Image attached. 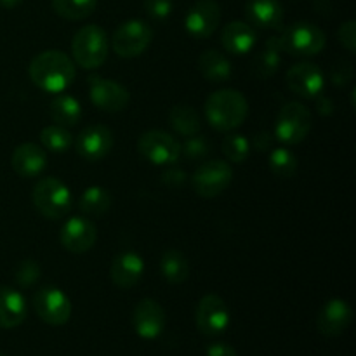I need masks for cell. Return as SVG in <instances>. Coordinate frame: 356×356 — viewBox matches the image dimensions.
Returning <instances> with one entry per match:
<instances>
[{"label":"cell","mask_w":356,"mask_h":356,"mask_svg":"<svg viewBox=\"0 0 356 356\" xmlns=\"http://www.w3.org/2000/svg\"><path fill=\"white\" fill-rule=\"evenodd\" d=\"M28 73L38 89L49 94H61L75 80L76 66L68 54L52 49L35 56L28 66Z\"/></svg>","instance_id":"cell-1"},{"label":"cell","mask_w":356,"mask_h":356,"mask_svg":"<svg viewBox=\"0 0 356 356\" xmlns=\"http://www.w3.org/2000/svg\"><path fill=\"white\" fill-rule=\"evenodd\" d=\"M205 118L214 129L232 132L245 122L249 103L236 89H221L212 92L205 101Z\"/></svg>","instance_id":"cell-2"},{"label":"cell","mask_w":356,"mask_h":356,"mask_svg":"<svg viewBox=\"0 0 356 356\" xmlns=\"http://www.w3.org/2000/svg\"><path fill=\"white\" fill-rule=\"evenodd\" d=\"M110 42L106 31L97 24H86L72 40V54L75 65L86 70H96L108 59Z\"/></svg>","instance_id":"cell-3"},{"label":"cell","mask_w":356,"mask_h":356,"mask_svg":"<svg viewBox=\"0 0 356 356\" xmlns=\"http://www.w3.org/2000/svg\"><path fill=\"white\" fill-rule=\"evenodd\" d=\"M35 209L47 219H61L72 211L73 198L70 188L58 177H42L31 191Z\"/></svg>","instance_id":"cell-4"},{"label":"cell","mask_w":356,"mask_h":356,"mask_svg":"<svg viewBox=\"0 0 356 356\" xmlns=\"http://www.w3.org/2000/svg\"><path fill=\"white\" fill-rule=\"evenodd\" d=\"M284 52L292 56H316L325 49L327 37L323 30L309 21H298L278 35Z\"/></svg>","instance_id":"cell-5"},{"label":"cell","mask_w":356,"mask_h":356,"mask_svg":"<svg viewBox=\"0 0 356 356\" xmlns=\"http://www.w3.org/2000/svg\"><path fill=\"white\" fill-rule=\"evenodd\" d=\"M312 125V111L305 104L298 103V101H291V103L282 106L277 122H275L273 136L275 139H278V141L287 146L299 145V143L308 138Z\"/></svg>","instance_id":"cell-6"},{"label":"cell","mask_w":356,"mask_h":356,"mask_svg":"<svg viewBox=\"0 0 356 356\" xmlns=\"http://www.w3.org/2000/svg\"><path fill=\"white\" fill-rule=\"evenodd\" d=\"M152 40L153 30L146 21L129 19L115 30L111 37V47L117 52V56L131 59L141 56L149 47Z\"/></svg>","instance_id":"cell-7"},{"label":"cell","mask_w":356,"mask_h":356,"mask_svg":"<svg viewBox=\"0 0 356 356\" xmlns=\"http://www.w3.org/2000/svg\"><path fill=\"white\" fill-rule=\"evenodd\" d=\"M138 149L143 159L159 167L172 165L181 156V143L172 134L159 129L143 132L138 141Z\"/></svg>","instance_id":"cell-8"},{"label":"cell","mask_w":356,"mask_h":356,"mask_svg":"<svg viewBox=\"0 0 356 356\" xmlns=\"http://www.w3.org/2000/svg\"><path fill=\"white\" fill-rule=\"evenodd\" d=\"M195 322L200 334L207 337L221 336L232 323V313L225 299L218 294H207L198 301Z\"/></svg>","instance_id":"cell-9"},{"label":"cell","mask_w":356,"mask_h":356,"mask_svg":"<svg viewBox=\"0 0 356 356\" xmlns=\"http://www.w3.org/2000/svg\"><path fill=\"white\" fill-rule=\"evenodd\" d=\"M33 309L42 322L52 327H61L68 323L72 316V301L58 287H42L33 296Z\"/></svg>","instance_id":"cell-10"},{"label":"cell","mask_w":356,"mask_h":356,"mask_svg":"<svg viewBox=\"0 0 356 356\" xmlns=\"http://www.w3.org/2000/svg\"><path fill=\"white\" fill-rule=\"evenodd\" d=\"M233 181V169L225 160H211L198 167L191 176V186L197 195L214 198L221 195Z\"/></svg>","instance_id":"cell-11"},{"label":"cell","mask_w":356,"mask_h":356,"mask_svg":"<svg viewBox=\"0 0 356 356\" xmlns=\"http://www.w3.org/2000/svg\"><path fill=\"white\" fill-rule=\"evenodd\" d=\"M87 89H89L90 103L110 113L125 110L131 101V94L122 83L111 79H103L99 75H90L87 79Z\"/></svg>","instance_id":"cell-12"},{"label":"cell","mask_w":356,"mask_h":356,"mask_svg":"<svg viewBox=\"0 0 356 356\" xmlns=\"http://www.w3.org/2000/svg\"><path fill=\"white\" fill-rule=\"evenodd\" d=\"M285 79H287L285 82L289 89L305 99H315L323 92V87H325V75L320 66L308 61L292 65L287 70Z\"/></svg>","instance_id":"cell-13"},{"label":"cell","mask_w":356,"mask_h":356,"mask_svg":"<svg viewBox=\"0 0 356 356\" xmlns=\"http://www.w3.org/2000/svg\"><path fill=\"white\" fill-rule=\"evenodd\" d=\"M221 23V7L216 0H197L184 16V28L197 40L214 35Z\"/></svg>","instance_id":"cell-14"},{"label":"cell","mask_w":356,"mask_h":356,"mask_svg":"<svg viewBox=\"0 0 356 356\" xmlns=\"http://www.w3.org/2000/svg\"><path fill=\"white\" fill-rule=\"evenodd\" d=\"M113 132L106 125H89L79 134L75 141L76 153L87 162H99L113 149Z\"/></svg>","instance_id":"cell-15"},{"label":"cell","mask_w":356,"mask_h":356,"mask_svg":"<svg viewBox=\"0 0 356 356\" xmlns=\"http://www.w3.org/2000/svg\"><path fill=\"white\" fill-rule=\"evenodd\" d=\"M97 229L90 219L86 216H73L66 219L65 225L61 226V235L59 242L68 252L83 254L96 245Z\"/></svg>","instance_id":"cell-16"},{"label":"cell","mask_w":356,"mask_h":356,"mask_svg":"<svg viewBox=\"0 0 356 356\" xmlns=\"http://www.w3.org/2000/svg\"><path fill=\"white\" fill-rule=\"evenodd\" d=\"M165 309L155 299H141L132 312V327L141 339L153 341L165 329Z\"/></svg>","instance_id":"cell-17"},{"label":"cell","mask_w":356,"mask_h":356,"mask_svg":"<svg viewBox=\"0 0 356 356\" xmlns=\"http://www.w3.org/2000/svg\"><path fill=\"white\" fill-rule=\"evenodd\" d=\"M353 322V309L348 301L334 298L327 301L316 316V329L325 337H337L348 330Z\"/></svg>","instance_id":"cell-18"},{"label":"cell","mask_w":356,"mask_h":356,"mask_svg":"<svg viewBox=\"0 0 356 356\" xmlns=\"http://www.w3.org/2000/svg\"><path fill=\"white\" fill-rule=\"evenodd\" d=\"M145 275V259L134 250H124L111 261L110 277L118 289H132Z\"/></svg>","instance_id":"cell-19"},{"label":"cell","mask_w":356,"mask_h":356,"mask_svg":"<svg viewBox=\"0 0 356 356\" xmlns=\"http://www.w3.org/2000/svg\"><path fill=\"white\" fill-rule=\"evenodd\" d=\"M10 165L21 177H37L47 167V153L35 143H23L16 146L10 155Z\"/></svg>","instance_id":"cell-20"},{"label":"cell","mask_w":356,"mask_h":356,"mask_svg":"<svg viewBox=\"0 0 356 356\" xmlns=\"http://www.w3.org/2000/svg\"><path fill=\"white\" fill-rule=\"evenodd\" d=\"M221 44L226 52L243 56L252 51L257 44L256 28L245 21H232L221 31Z\"/></svg>","instance_id":"cell-21"},{"label":"cell","mask_w":356,"mask_h":356,"mask_svg":"<svg viewBox=\"0 0 356 356\" xmlns=\"http://www.w3.org/2000/svg\"><path fill=\"white\" fill-rule=\"evenodd\" d=\"M245 16L252 26L277 30L282 28L285 13L280 0H249L245 6Z\"/></svg>","instance_id":"cell-22"},{"label":"cell","mask_w":356,"mask_h":356,"mask_svg":"<svg viewBox=\"0 0 356 356\" xmlns=\"http://www.w3.org/2000/svg\"><path fill=\"white\" fill-rule=\"evenodd\" d=\"M26 301L19 291L0 285V329H16L26 318Z\"/></svg>","instance_id":"cell-23"},{"label":"cell","mask_w":356,"mask_h":356,"mask_svg":"<svg viewBox=\"0 0 356 356\" xmlns=\"http://www.w3.org/2000/svg\"><path fill=\"white\" fill-rule=\"evenodd\" d=\"M200 73L212 83H222L232 76L233 68L229 59L216 49H209L198 58Z\"/></svg>","instance_id":"cell-24"},{"label":"cell","mask_w":356,"mask_h":356,"mask_svg":"<svg viewBox=\"0 0 356 356\" xmlns=\"http://www.w3.org/2000/svg\"><path fill=\"white\" fill-rule=\"evenodd\" d=\"M49 113H51L52 120L58 125L73 127L82 118V106H80L76 97L61 92L51 101V104H49Z\"/></svg>","instance_id":"cell-25"},{"label":"cell","mask_w":356,"mask_h":356,"mask_svg":"<svg viewBox=\"0 0 356 356\" xmlns=\"http://www.w3.org/2000/svg\"><path fill=\"white\" fill-rule=\"evenodd\" d=\"M282 52H284V49H282L280 38H268L264 49L254 59V73H256V76L264 80L273 76L282 65Z\"/></svg>","instance_id":"cell-26"},{"label":"cell","mask_w":356,"mask_h":356,"mask_svg":"<svg viewBox=\"0 0 356 356\" xmlns=\"http://www.w3.org/2000/svg\"><path fill=\"white\" fill-rule=\"evenodd\" d=\"M160 271L169 284L179 285L190 277V263L177 249H167L160 257Z\"/></svg>","instance_id":"cell-27"},{"label":"cell","mask_w":356,"mask_h":356,"mask_svg":"<svg viewBox=\"0 0 356 356\" xmlns=\"http://www.w3.org/2000/svg\"><path fill=\"white\" fill-rule=\"evenodd\" d=\"M169 122L170 127L177 134L184 136V138L198 134L202 127L200 115L197 113V110L193 106H188V104H177V106H174L169 113Z\"/></svg>","instance_id":"cell-28"},{"label":"cell","mask_w":356,"mask_h":356,"mask_svg":"<svg viewBox=\"0 0 356 356\" xmlns=\"http://www.w3.org/2000/svg\"><path fill=\"white\" fill-rule=\"evenodd\" d=\"M111 195L106 188L94 184L83 190L79 198V209L86 216H103L111 207Z\"/></svg>","instance_id":"cell-29"},{"label":"cell","mask_w":356,"mask_h":356,"mask_svg":"<svg viewBox=\"0 0 356 356\" xmlns=\"http://www.w3.org/2000/svg\"><path fill=\"white\" fill-rule=\"evenodd\" d=\"M268 163H270L271 172L280 179H291L299 169L298 156L285 146L271 148L270 155H268Z\"/></svg>","instance_id":"cell-30"},{"label":"cell","mask_w":356,"mask_h":356,"mask_svg":"<svg viewBox=\"0 0 356 356\" xmlns=\"http://www.w3.org/2000/svg\"><path fill=\"white\" fill-rule=\"evenodd\" d=\"M51 6L63 19L79 21L86 19L94 13L97 0H51Z\"/></svg>","instance_id":"cell-31"},{"label":"cell","mask_w":356,"mask_h":356,"mask_svg":"<svg viewBox=\"0 0 356 356\" xmlns=\"http://www.w3.org/2000/svg\"><path fill=\"white\" fill-rule=\"evenodd\" d=\"M40 143L45 149L52 153H65L72 148L73 136L63 125H47L40 131Z\"/></svg>","instance_id":"cell-32"},{"label":"cell","mask_w":356,"mask_h":356,"mask_svg":"<svg viewBox=\"0 0 356 356\" xmlns=\"http://www.w3.org/2000/svg\"><path fill=\"white\" fill-rule=\"evenodd\" d=\"M222 153L232 163H243L249 159L250 141L243 134H228L222 139Z\"/></svg>","instance_id":"cell-33"},{"label":"cell","mask_w":356,"mask_h":356,"mask_svg":"<svg viewBox=\"0 0 356 356\" xmlns=\"http://www.w3.org/2000/svg\"><path fill=\"white\" fill-rule=\"evenodd\" d=\"M40 278V266H38L37 261L33 259H24L17 264L16 271H14V280L19 287L28 289L33 287L35 284Z\"/></svg>","instance_id":"cell-34"},{"label":"cell","mask_w":356,"mask_h":356,"mask_svg":"<svg viewBox=\"0 0 356 356\" xmlns=\"http://www.w3.org/2000/svg\"><path fill=\"white\" fill-rule=\"evenodd\" d=\"M211 152V143L207 138L200 134H195L186 138V141L181 145V155H184L190 160H200L209 155Z\"/></svg>","instance_id":"cell-35"},{"label":"cell","mask_w":356,"mask_h":356,"mask_svg":"<svg viewBox=\"0 0 356 356\" xmlns=\"http://www.w3.org/2000/svg\"><path fill=\"white\" fill-rule=\"evenodd\" d=\"M143 6L146 14L155 21H165L174 9L172 0H145Z\"/></svg>","instance_id":"cell-36"},{"label":"cell","mask_w":356,"mask_h":356,"mask_svg":"<svg viewBox=\"0 0 356 356\" xmlns=\"http://www.w3.org/2000/svg\"><path fill=\"white\" fill-rule=\"evenodd\" d=\"M337 38H339V42L348 52H351V54L356 52V21H344L339 26V31H337Z\"/></svg>","instance_id":"cell-37"},{"label":"cell","mask_w":356,"mask_h":356,"mask_svg":"<svg viewBox=\"0 0 356 356\" xmlns=\"http://www.w3.org/2000/svg\"><path fill=\"white\" fill-rule=\"evenodd\" d=\"M351 79H353V66L348 61H339L330 72V80L337 87L346 86Z\"/></svg>","instance_id":"cell-38"},{"label":"cell","mask_w":356,"mask_h":356,"mask_svg":"<svg viewBox=\"0 0 356 356\" xmlns=\"http://www.w3.org/2000/svg\"><path fill=\"white\" fill-rule=\"evenodd\" d=\"M160 181L169 188H181L188 181V174L179 167H170L160 176Z\"/></svg>","instance_id":"cell-39"},{"label":"cell","mask_w":356,"mask_h":356,"mask_svg":"<svg viewBox=\"0 0 356 356\" xmlns=\"http://www.w3.org/2000/svg\"><path fill=\"white\" fill-rule=\"evenodd\" d=\"M273 143H275L273 132L261 131L254 136V141L250 146H254V149H257V152H270V149L273 148Z\"/></svg>","instance_id":"cell-40"},{"label":"cell","mask_w":356,"mask_h":356,"mask_svg":"<svg viewBox=\"0 0 356 356\" xmlns=\"http://www.w3.org/2000/svg\"><path fill=\"white\" fill-rule=\"evenodd\" d=\"M207 356H238L236 350L226 343H212L207 346Z\"/></svg>","instance_id":"cell-41"},{"label":"cell","mask_w":356,"mask_h":356,"mask_svg":"<svg viewBox=\"0 0 356 356\" xmlns=\"http://www.w3.org/2000/svg\"><path fill=\"white\" fill-rule=\"evenodd\" d=\"M315 99H316V106H318L320 113H322V115H332V111H334L332 99L322 96V94H320L318 97H315Z\"/></svg>","instance_id":"cell-42"},{"label":"cell","mask_w":356,"mask_h":356,"mask_svg":"<svg viewBox=\"0 0 356 356\" xmlns=\"http://www.w3.org/2000/svg\"><path fill=\"white\" fill-rule=\"evenodd\" d=\"M21 2L23 0H0V7H3V9H13V7L19 6Z\"/></svg>","instance_id":"cell-43"},{"label":"cell","mask_w":356,"mask_h":356,"mask_svg":"<svg viewBox=\"0 0 356 356\" xmlns=\"http://www.w3.org/2000/svg\"><path fill=\"white\" fill-rule=\"evenodd\" d=\"M0 356H6V355H3V353H2V351H0Z\"/></svg>","instance_id":"cell-44"}]
</instances>
